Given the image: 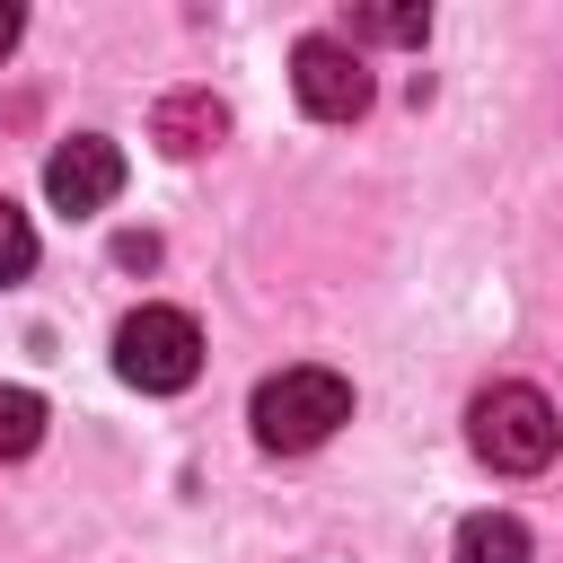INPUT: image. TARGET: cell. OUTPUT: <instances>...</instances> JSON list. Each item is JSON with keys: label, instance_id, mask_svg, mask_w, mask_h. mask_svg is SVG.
Instances as JSON below:
<instances>
[{"label": "cell", "instance_id": "obj_10", "mask_svg": "<svg viewBox=\"0 0 563 563\" xmlns=\"http://www.w3.org/2000/svg\"><path fill=\"white\" fill-rule=\"evenodd\" d=\"M35 273V220L0 194V282H26Z\"/></svg>", "mask_w": 563, "mask_h": 563}, {"label": "cell", "instance_id": "obj_8", "mask_svg": "<svg viewBox=\"0 0 563 563\" xmlns=\"http://www.w3.org/2000/svg\"><path fill=\"white\" fill-rule=\"evenodd\" d=\"M343 35H361V44H422L431 35V9H352Z\"/></svg>", "mask_w": 563, "mask_h": 563}, {"label": "cell", "instance_id": "obj_11", "mask_svg": "<svg viewBox=\"0 0 563 563\" xmlns=\"http://www.w3.org/2000/svg\"><path fill=\"white\" fill-rule=\"evenodd\" d=\"M18 35H26V18H18V9H9V0H0V62H9V53H18Z\"/></svg>", "mask_w": 563, "mask_h": 563}, {"label": "cell", "instance_id": "obj_7", "mask_svg": "<svg viewBox=\"0 0 563 563\" xmlns=\"http://www.w3.org/2000/svg\"><path fill=\"white\" fill-rule=\"evenodd\" d=\"M457 563H528V528L510 510H475L457 528Z\"/></svg>", "mask_w": 563, "mask_h": 563}, {"label": "cell", "instance_id": "obj_6", "mask_svg": "<svg viewBox=\"0 0 563 563\" xmlns=\"http://www.w3.org/2000/svg\"><path fill=\"white\" fill-rule=\"evenodd\" d=\"M150 132H158V150H167V158H202V150L229 132V106H220L211 88H176V97H158Z\"/></svg>", "mask_w": 563, "mask_h": 563}, {"label": "cell", "instance_id": "obj_1", "mask_svg": "<svg viewBox=\"0 0 563 563\" xmlns=\"http://www.w3.org/2000/svg\"><path fill=\"white\" fill-rule=\"evenodd\" d=\"M246 422H255V440L264 449H317L334 422H352V378L343 369H273L264 387H255V405H246Z\"/></svg>", "mask_w": 563, "mask_h": 563}, {"label": "cell", "instance_id": "obj_2", "mask_svg": "<svg viewBox=\"0 0 563 563\" xmlns=\"http://www.w3.org/2000/svg\"><path fill=\"white\" fill-rule=\"evenodd\" d=\"M466 440H475V457H484L493 475H537V466L554 457L563 422H554V405H545L528 378H501V387H484V396L466 405Z\"/></svg>", "mask_w": 563, "mask_h": 563}, {"label": "cell", "instance_id": "obj_9", "mask_svg": "<svg viewBox=\"0 0 563 563\" xmlns=\"http://www.w3.org/2000/svg\"><path fill=\"white\" fill-rule=\"evenodd\" d=\"M44 440V396L35 387H0V457H26Z\"/></svg>", "mask_w": 563, "mask_h": 563}, {"label": "cell", "instance_id": "obj_4", "mask_svg": "<svg viewBox=\"0 0 563 563\" xmlns=\"http://www.w3.org/2000/svg\"><path fill=\"white\" fill-rule=\"evenodd\" d=\"M290 88H299V106H308L317 123H352V114L369 106V70H361V53H352L343 35H308V44L290 53Z\"/></svg>", "mask_w": 563, "mask_h": 563}, {"label": "cell", "instance_id": "obj_3", "mask_svg": "<svg viewBox=\"0 0 563 563\" xmlns=\"http://www.w3.org/2000/svg\"><path fill=\"white\" fill-rule=\"evenodd\" d=\"M114 369H123L141 396H176V387H194V369H202V334H194V317H185V308H132V317L114 325Z\"/></svg>", "mask_w": 563, "mask_h": 563}, {"label": "cell", "instance_id": "obj_5", "mask_svg": "<svg viewBox=\"0 0 563 563\" xmlns=\"http://www.w3.org/2000/svg\"><path fill=\"white\" fill-rule=\"evenodd\" d=\"M44 194H53V211H106L114 194H123V150L106 141V132H70L53 158H44Z\"/></svg>", "mask_w": 563, "mask_h": 563}]
</instances>
